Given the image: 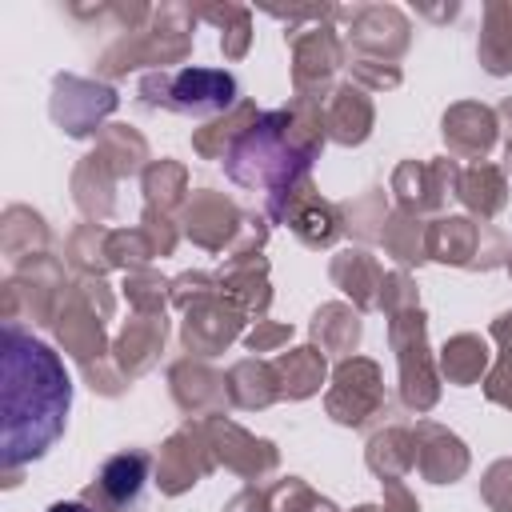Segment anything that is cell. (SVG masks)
I'll return each instance as SVG.
<instances>
[{
    "label": "cell",
    "instance_id": "9a60e30c",
    "mask_svg": "<svg viewBox=\"0 0 512 512\" xmlns=\"http://www.w3.org/2000/svg\"><path fill=\"white\" fill-rule=\"evenodd\" d=\"M460 184V164L440 156V160H404L392 172V192L400 200L404 212L424 216V212H440L448 204V196H456Z\"/></svg>",
    "mask_w": 512,
    "mask_h": 512
},
{
    "label": "cell",
    "instance_id": "ba28073f",
    "mask_svg": "<svg viewBox=\"0 0 512 512\" xmlns=\"http://www.w3.org/2000/svg\"><path fill=\"white\" fill-rule=\"evenodd\" d=\"M64 272L52 256H36L12 268L8 284H4V320L20 324H52L60 296H64Z\"/></svg>",
    "mask_w": 512,
    "mask_h": 512
},
{
    "label": "cell",
    "instance_id": "484cf974",
    "mask_svg": "<svg viewBox=\"0 0 512 512\" xmlns=\"http://www.w3.org/2000/svg\"><path fill=\"white\" fill-rule=\"evenodd\" d=\"M116 180L120 176L108 168V160L100 152H88L76 164V172H72V200H76V208L88 220H108L116 212V196H112Z\"/></svg>",
    "mask_w": 512,
    "mask_h": 512
},
{
    "label": "cell",
    "instance_id": "e575fe53",
    "mask_svg": "<svg viewBox=\"0 0 512 512\" xmlns=\"http://www.w3.org/2000/svg\"><path fill=\"white\" fill-rule=\"evenodd\" d=\"M380 244H384V252H388L400 268L424 264V260H428V224H424L420 216L396 208V212H388V220H384Z\"/></svg>",
    "mask_w": 512,
    "mask_h": 512
},
{
    "label": "cell",
    "instance_id": "d590c367",
    "mask_svg": "<svg viewBox=\"0 0 512 512\" xmlns=\"http://www.w3.org/2000/svg\"><path fill=\"white\" fill-rule=\"evenodd\" d=\"M188 204V172L176 160H152L144 168V208L172 216Z\"/></svg>",
    "mask_w": 512,
    "mask_h": 512
},
{
    "label": "cell",
    "instance_id": "7a4b0ae2",
    "mask_svg": "<svg viewBox=\"0 0 512 512\" xmlns=\"http://www.w3.org/2000/svg\"><path fill=\"white\" fill-rule=\"evenodd\" d=\"M112 308H116V300H112V292H108L104 280L76 276L64 288L60 308H56V320H52L60 348L84 368L88 384L96 392H104V396H116L124 388V376L120 372H108V364H104V352H108L104 320L112 316Z\"/></svg>",
    "mask_w": 512,
    "mask_h": 512
},
{
    "label": "cell",
    "instance_id": "f546056e",
    "mask_svg": "<svg viewBox=\"0 0 512 512\" xmlns=\"http://www.w3.org/2000/svg\"><path fill=\"white\" fill-rule=\"evenodd\" d=\"M456 196H460V204H464L472 216L492 220V216L508 204V180H504V172H500L496 164H484V160H480V164L460 168Z\"/></svg>",
    "mask_w": 512,
    "mask_h": 512
},
{
    "label": "cell",
    "instance_id": "60d3db41",
    "mask_svg": "<svg viewBox=\"0 0 512 512\" xmlns=\"http://www.w3.org/2000/svg\"><path fill=\"white\" fill-rule=\"evenodd\" d=\"M156 260V244L148 240V232L136 224V228H112L108 232V264L112 268H124V272H140Z\"/></svg>",
    "mask_w": 512,
    "mask_h": 512
},
{
    "label": "cell",
    "instance_id": "74e56055",
    "mask_svg": "<svg viewBox=\"0 0 512 512\" xmlns=\"http://www.w3.org/2000/svg\"><path fill=\"white\" fill-rule=\"evenodd\" d=\"M96 152L108 160V168H112L120 180H124V176H136V172L144 168V160H148L144 136H140L136 128H128V124H104L100 136H96Z\"/></svg>",
    "mask_w": 512,
    "mask_h": 512
},
{
    "label": "cell",
    "instance_id": "d6a6232c",
    "mask_svg": "<svg viewBox=\"0 0 512 512\" xmlns=\"http://www.w3.org/2000/svg\"><path fill=\"white\" fill-rule=\"evenodd\" d=\"M256 120H260L256 104H252V100H240V104L228 108L224 116H216V120H208L204 128H196V132H192V148H196L204 160H224V156L232 152V144H236Z\"/></svg>",
    "mask_w": 512,
    "mask_h": 512
},
{
    "label": "cell",
    "instance_id": "ffe728a7",
    "mask_svg": "<svg viewBox=\"0 0 512 512\" xmlns=\"http://www.w3.org/2000/svg\"><path fill=\"white\" fill-rule=\"evenodd\" d=\"M412 440H416V472L428 484H456L468 472V448L456 432L432 420H420L412 428Z\"/></svg>",
    "mask_w": 512,
    "mask_h": 512
},
{
    "label": "cell",
    "instance_id": "680465c9",
    "mask_svg": "<svg viewBox=\"0 0 512 512\" xmlns=\"http://www.w3.org/2000/svg\"><path fill=\"white\" fill-rule=\"evenodd\" d=\"M508 276H512V252H508Z\"/></svg>",
    "mask_w": 512,
    "mask_h": 512
},
{
    "label": "cell",
    "instance_id": "44dd1931",
    "mask_svg": "<svg viewBox=\"0 0 512 512\" xmlns=\"http://www.w3.org/2000/svg\"><path fill=\"white\" fill-rule=\"evenodd\" d=\"M496 112L476 100H460L444 112V144L452 160H484L488 148L496 144Z\"/></svg>",
    "mask_w": 512,
    "mask_h": 512
},
{
    "label": "cell",
    "instance_id": "8992f818",
    "mask_svg": "<svg viewBox=\"0 0 512 512\" xmlns=\"http://www.w3.org/2000/svg\"><path fill=\"white\" fill-rule=\"evenodd\" d=\"M508 240L492 224H476L472 216H440L428 224V260L452 264V268H472L488 272L496 264H508Z\"/></svg>",
    "mask_w": 512,
    "mask_h": 512
},
{
    "label": "cell",
    "instance_id": "e0dca14e",
    "mask_svg": "<svg viewBox=\"0 0 512 512\" xmlns=\"http://www.w3.org/2000/svg\"><path fill=\"white\" fill-rule=\"evenodd\" d=\"M244 320H248V316H244L228 296H220V288H216L212 296H204V300H196V304L184 308L180 340H184V348H188L192 356H220V352L240 336Z\"/></svg>",
    "mask_w": 512,
    "mask_h": 512
},
{
    "label": "cell",
    "instance_id": "9f6ffc18",
    "mask_svg": "<svg viewBox=\"0 0 512 512\" xmlns=\"http://www.w3.org/2000/svg\"><path fill=\"white\" fill-rule=\"evenodd\" d=\"M356 512H388V508H384V504H380V508H376V504H360Z\"/></svg>",
    "mask_w": 512,
    "mask_h": 512
},
{
    "label": "cell",
    "instance_id": "9c48e42d",
    "mask_svg": "<svg viewBox=\"0 0 512 512\" xmlns=\"http://www.w3.org/2000/svg\"><path fill=\"white\" fill-rule=\"evenodd\" d=\"M264 212H268V220L288 224V228H292L308 248H332V244L340 240V232H344L340 204L324 200L308 176H304V180H296L284 196L268 200V204H264Z\"/></svg>",
    "mask_w": 512,
    "mask_h": 512
},
{
    "label": "cell",
    "instance_id": "6f0895ef",
    "mask_svg": "<svg viewBox=\"0 0 512 512\" xmlns=\"http://www.w3.org/2000/svg\"><path fill=\"white\" fill-rule=\"evenodd\" d=\"M508 172H512V140H508Z\"/></svg>",
    "mask_w": 512,
    "mask_h": 512
},
{
    "label": "cell",
    "instance_id": "5bb4252c",
    "mask_svg": "<svg viewBox=\"0 0 512 512\" xmlns=\"http://www.w3.org/2000/svg\"><path fill=\"white\" fill-rule=\"evenodd\" d=\"M340 16H348V32H344V48H356L360 56L372 60H396L408 40L412 28L404 20L400 8L392 4H360V8H340Z\"/></svg>",
    "mask_w": 512,
    "mask_h": 512
},
{
    "label": "cell",
    "instance_id": "f1b7e54d",
    "mask_svg": "<svg viewBox=\"0 0 512 512\" xmlns=\"http://www.w3.org/2000/svg\"><path fill=\"white\" fill-rule=\"evenodd\" d=\"M0 244H4V260L16 268L24 260L48 256V228L32 208L12 204L4 208V220H0Z\"/></svg>",
    "mask_w": 512,
    "mask_h": 512
},
{
    "label": "cell",
    "instance_id": "11a10c76",
    "mask_svg": "<svg viewBox=\"0 0 512 512\" xmlns=\"http://www.w3.org/2000/svg\"><path fill=\"white\" fill-rule=\"evenodd\" d=\"M48 512H96V508H88L84 500H60V504H52Z\"/></svg>",
    "mask_w": 512,
    "mask_h": 512
},
{
    "label": "cell",
    "instance_id": "7bdbcfd3",
    "mask_svg": "<svg viewBox=\"0 0 512 512\" xmlns=\"http://www.w3.org/2000/svg\"><path fill=\"white\" fill-rule=\"evenodd\" d=\"M124 296L136 312H148V316H164L168 300H172V280H164L160 272L152 268H140V272H128L124 276Z\"/></svg>",
    "mask_w": 512,
    "mask_h": 512
},
{
    "label": "cell",
    "instance_id": "816d5d0a",
    "mask_svg": "<svg viewBox=\"0 0 512 512\" xmlns=\"http://www.w3.org/2000/svg\"><path fill=\"white\" fill-rule=\"evenodd\" d=\"M224 512H272V504H268V488H244V492H236V496L228 500Z\"/></svg>",
    "mask_w": 512,
    "mask_h": 512
},
{
    "label": "cell",
    "instance_id": "2e32d148",
    "mask_svg": "<svg viewBox=\"0 0 512 512\" xmlns=\"http://www.w3.org/2000/svg\"><path fill=\"white\" fill-rule=\"evenodd\" d=\"M244 212L224 196V192H212V188H200L188 196V204L180 208V224H184V236L204 248V252H224L236 244L240 228H244Z\"/></svg>",
    "mask_w": 512,
    "mask_h": 512
},
{
    "label": "cell",
    "instance_id": "6da1fadb",
    "mask_svg": "<svg viewBox=\"0 0 512 512\" xmlns=\"http://www.w3.org/2000/svg\"><path fill=\"white\" fill-rule=\"evenodd\" d=\"M4 384H0V460H4V484H20V468L40 460L68 424L72 408V380L64 372V360L40 344L24 324L4 320Z\"/></svg>",
    "mask_w": 512,
    "mask_h": 512
},
{
    "label": "cell",
    "instance_id": "4fadbf2b",
    "mask_svg": "<svg viewBox=\"0 0 512 512\" xmlns=\"http://www.w3.org/2000/svg\"><path fill=\"white\" fill-rule=\"evenodd\" d=\"M216 468V456H212V448H208V436H204V424L196 420H188V424H180L168 440H164V448H160V456H156V488L164 492V496H180V492H188L192 484H200L208 472Z\"/></svg>",
    "mask_w": 512,
    "mask_h": 512
},
{
    "label": "cell",
    "instance_id": "8d00e7d4",
    "mask_svg": "<svg viewBox=\"0 0 512 512\" xmlns=\"http://www.w3.org/2000/svg\"><path fill=\"white\" fill-rule=\"evenodd\" d=\"M480 64L492 76L512 72V4H488L484 8V32H480Z\"/></svg>",
    "mask_w": 512,
    "mask_h": 512
},
{
    "label": "cell",
    "instance_id": "f35d334b",
    "mask_svg": "<svg viewBox=\"0 0 512 512\" xmlns=\"http://www.w3.org/2000/svg\"><path fill=\"white\" fill-rule=\"evenodd\" d=\"M64 260L72 264L76 276H104L112 264H108V228L100 224H80L68 244H64Z\"/></svg>",
    "mask_w": 512,
    "mask_h": 512
},
{
    "label": "cell",
    "instance_id": "4dcf8cb0",
    "mask_svg": "<svg viewBox=\"0 0 512 512\" xmlns=\"http://www.w3.org/2000/svg\"><path fill=\"white\" fill-rule=\"evenodd\" d=\"M308 332H312V344L324 356H344L348 360L352 348L360 344L364 324H360V312L348 308V304H320L312 324H308Z\"/></svg>",
    "mask_w": 512,
    "mask_h": 512
},
{
    "label": "cell",
    "instance_id": "30bf717a",
    "mask_svg": "<svg viewBox=\"0 0 512 512\" xmlns=\"http://www.w3.org/2000/svg\"><path fill=\"white\" fill-rule=\"evenodd\" d=\"M292 40V88L296 100H328L332 72L348 60L344 36L328 24H316L308 32H288Z\"/></svg>",
    "mask_w": 512,
    "mask_h": 512
},
{
    "label": "cell",
    "instance_id": "b9f144b4",
    "mask_svg": "<svg viewBox=\"0 0 512 512\" xmlns=\"http://www.w3.org/2000/svg\"><path fill=\"white\" fill-rule=\"evenodd\" d=\"M200 16L220 24V48L228 60H240L248 52V40H252V12L248 8L224 4V8H200Z\"/></svg>",
    "mask_w": 512,
    "mask_h": 512
},
{
    "label": "cell",
    "instance_id": "c3c4849f",
    "mask_svg": "<svg viewBox=\"0 0 512 512\" xmlns=\"http://www.w3.org/2000/svg\"><path fill=\"white\" fill-rule=\"evenodd\" d=\"M140 228H144V232H148V240L156 244V256H172V252H176V240H180V232H176L172 216H164V212H148V208H144V216H140Z\"/></svg>",
    "mask_w": 512,
    "mask_h": 512
},
{
    "label": "cell",
    "instance_id": "ac0fdd59",
    "mask_svg": "<svg viewBox=\"0 0 512 512\" xmlns=\"http://www.w3.org/2000/svg\"><path fill=\"white\" fill-rule=\"evenodd\" d=\"M148 468H152L148 452H140V448L116 452V456L104 460L100 476L80 492V500L88 508H96V512H128V508H136V500L144 492Z\"/></svg>",
    "mask_w": 512,
    "mask_h": 512
},
{
    "label": "cell",
    "instance_id": "603a6c76",
    "mask_svg": "<svg viewBox=\"0 0 512 512\" xmlns=\"http://www.w3.org/2000/svg\"><path fill=\"white\" fill-rule=\"evenodd\" d=\"M216 284H220V296H228L248 320L264 316L268 304H272V292H268V260L260 252H248V256H228L224 268L216 272Z\"/></svg>",
    "mask_w": 512,
    "mask_h": 512
},
{
    "label": "cell",
    "instance_id": "3957f363",
    "mask_svg": "<svg viewBox=\"0 0 512 512\" xmlns=\"http://www.w3.org/2000/svg\"><path fill=\"white\" fill-rule=\"evenodd\" d=\"M192 24H196V12L180 8V4L156 8L148 28H132L120 44H112L100 56V72L104 76H128L132 68H144V64L164 68V64L184 60L192 48Z\"/></svg>",
    "mask_w": 512,
    "mask_h": 512
},
{
    "label": "cell",
    "instance_id": "681fc988",
    "mask_svg": "<svg viewBox=\"0 0 512 512\" xmlns=\"http://www.w3.org/2000/svg\"><path fill=\"white\" fill-rule=\"evenodd\" d=\"M288 340H292V324H272V320H256V328L244 332L248 352H276Z\"/></svg>",
    "mask_w": 512,
    "mask_h": 512
},
{
    "label": "cell",
    "instance_id": "83f0119b",
    "mask_svg": "<svg viewBox=\"0 0 512 512\" xmlns=\"http://www.w3.org/2000/svg\"><path fill=\"white\" fill-rule=\"evenodd\" d=\"M224 388H228V404L244 408V412H256V408H268V404L284 400L272 364H264L256 356L252 360H236L228 368V376H224Z\"/></svg>",
    "mask_w": 512,
    "mask_h": 512
},
{
    "label": "cell",
    "instance_id": "f6af8a7d",
    "mask_svg": "<svg viewBox=\"0 0 512 512\" xmlns=\"http://www.w3.org/2000/svg\"><path fill=\"white\" fill-rule=\"evenodd\" d=\"M348 68H352V84L356 88H368V92H384V88H396L400 84V68L388 64V60L356 56V60H348Z\"/></svg>",
    "mask_w": 512,
    "mask_h": 512
},
{
    "label": "cell",
    "instance_id": "7c38bea8",
    "mask_svg": "<svg viewBox=\"0 0 512 512\" xmlns=\"http://www.w3.org/2000/svg\"><path fill=\"white\" fill-rule=\"evenodd\" d=\"M200 424H204V436H208V448H212L216 464H224L228 472H236V476H244V480H260V476L276 472L280 452H276L272 440L252 436L248 428H240V424L228 420L224 412L204 416Z\"/></svg>",
    "mask_w": 512,
    "mask_h": 512
},
{
    "label": "cell",
    "instance_id": "836d02e7",
    "mask_svg": "<svg viewBox=\"0 0 512 512\" xmlns=\"http://www.w3.org/2000/svg\"><path fill=\"white\" fill-rule=\"evenodd\" d=\"M488 360H492L488 340H484V336H472V332H460V336L444 340V348H440V356H436V368H440V376H444L448 384L468 388V384H476V380L488 372Z\"/></svg>",
    "mask_w": 512,
    "mask_h": 512
},
{
    "label": "cell",
    "instance_id": "ab89813d",
    "mask_svg": "<svg viewBox=\"0 0 512 512\" xmlns=\"http://www.w3.org/2000/svg\"><path fill=\"white\" fill-rule=\"evenodd\" d=\"M340 220H344V232H348V236H356L360 244H372V240H380V232H384V220H388L384 188H368V192H360L356 200L340 204Z\"/></svg>",
    "mask_w": 512,
    "mask_h": 512
},
{
    "label": "cell",
    "instance_id": "7dc6e473",
    "mask_svg": "<svg viewBox=\"0 0 512 512\" xmlns=\"http://www.w3.org/2000/svg\"><path fill=\"white\" fill-rule=\"evenodd\" d=\"M216 288H220L216 276H208V272H184V276L172 280V304H176V308H188V304L212 296Z\"/></svg>",
    "mask_w": 512,
    "mask_h": 512
},
{
    "label": "cell",
    "instance_id": "4316f807",
    "mask_svg": "<svg viewBox=\"0 0 512 512\" xmlns=\"http://www.w3.org/2000/svg\"><path fill=\"white\" fill-rule=\"evenodd\" d=\"M272 372L280 380V396L284 400H308L320 392L324 384V372H328V356L316 348V344H304V348H288L272 360Z\"/></svg>",
    "mask_w": 512,
    "mask_h": 512
},
{
    "label": "cell",
    "instance_id": "1f68e13d",
    "mask_svg": "<svg viewBox=\"0 0 512 512\" xmlns=\"http://www.w3.org/2000/svg\"><path fill=\"white\" fill-rule=\"evenodd\" d=\"M372 476H380V484L388 480H404L408 472H416V440H412V428H380L372 440H368V452H364Z\"/></svg>",
    "mask_w": 512,
    "mask_h": 512
},
{
    "label": "cell",
    "instance_id": "cb8c5ba5",
    "mask_svg": "<svg viewBox=\"0 0 512 512\" xmlns=\"http://www.w3.org/2000/svg\"><path fill=\"white\" fill-rule=\"evenodd\" d=\"M328 276H332V284L344 296H352V308L356 312H376L380 308V288H384V276L388 272L380 268V260L368 248H344V252H336L332 264H328Z\"/></svg>",
    "mask_w": 512,
    "mask_h": 512
},
{
    "label": "cell",
    "instance_id": "bcb514c9",
    "mask_svg": "<svg viewBox=\"0 0 512 512\" xmlns=\"http://www.w3.org/2000/svg\"><path fill=\"white\" fill-rule=\"evenodd\" d=\"M404 308H420V296H416L412 276H408L404 268H396V272L384 276V288H380V312H384V316H396V312H404Z\"/></svg>",
    "mask_w": 512,
    "mask_h": 512
},
{
    "label": "cell",
    "instance_id": "db71d44e",
    "mask_svg": "<svg viewBox=\"0 0 512 512\" xmlns=\"http://www.w3.org/2000/svg\"><path fill=\"white\" fill-rule=\"evenodd\" d=\"M496 124L504 128V136L512 140V96L508 100H500V108H496Z\"/></svg>",
    "mask_w": 512,
    "mask_h": 512
},
{
    "label": "cell",
    "instance_id": "f5cc1de1",
    "mask_svg": "<svg viewBox=\"0 0 512 512\" xmlns=\"http://www.w3.org/2000/svg\"><path fill=\"white\" fill-rule=\"evenodd\" d=\"M492 340H496L504 352H512V312H500V316L492 320Z\"/></svg>",
    "mask_w": 512,
    "mask_h": 512
},
{
    "label": "cell",
    "instance_id": "7402d4cb",
    "mask_svg": "<svg viewBox=\"0 0 512 512\" xmlns=\"http://www.w3.org/2000/svg\"><path fill=\"white\" fill-rule=\"evenodd\" d=\"M164 340H168V320H164V316L136 312V316L120 328V336H116V344H112V360H116L120 376H124V380L144 376V372L160 360Z\"/></svg>",
    "mask_w": 512,
    "mask_h": 512
},
{
    "label": "cell",
    "instance_id": "277c9868",
    "mask_svg": "<svg viewBox=\"0 0 512 512\" xmlns=\"http://www.w3.org/2000/svg\"><path fill=\"white\" fill-rule=\"evenodd\" d=\"M140 104L168 108L180 116H212L236 108V80L224 68H180V72H148L140 80Z\"/></svg>",
    "mask_w": 512,
    "mask_h": 512
},
{
    "label": "cell",
    "instance_id": "d6986e66",
    "mask_svg": "<svg viewBox=\"0 0 512 512\" xmlns=\"http://www.w3.org/2000/svg\"><path fill=\"white\" fill-rule=\"evenodd\" d=\"M168 388H172L176 408L188 412V420H192V416H200V420H204V416H216V412L228 404L224 376L212 372L204 360H192V356H184V360H176V364L168 368Z\"/></svg>",
    "mask_w": 512,
    "mask_h": 512
},
{
    "label": "cell",
    "instance_id": "8fae6325",
    "mask_svg": "<svg viewBox=\"0 0 512 512\" xmlns=\"http://www.w3.org/2000/svg\"><path fill=\"white\" fill-rule=\"evenodd\" d=\"M116 108V92L100 80H84V76H72V72H60L52 80V100H48V112L52 120L64 128V136H92L100 132L104 116H112Z\"/></svg>",
    "mask_w": 512,
    "mask_h": 512
},
{
    "label": "cell",
    "instance_id": "5b68a950",
    "mask_svg": "<svg viewBox=\"0 0 512 512\" xmlns=\"http://www.w3.org/2000/svg\"><path fill=\"white\" fill-rule=\"evenodd\" d=\"M388 344L400 364V400L408 412H432L440 400V368L428 352V320L420 308L388 316Z\"/></svg>",
    "mask_w": 512,
    "mask_h": 512
},
{
    "label": "cell",
    "instance_id": "52a82bcc",
    "mask_svg": "<svg viewBox=\"0 0 512 512\" xmlns=\"http://www.w3.org/2000/svg\"><path fill=\"white\" fill-rule=\"evenodd\" d=\"M388 404L380 364L368 356H348L332 372V388L324 396V408L344 428H364L372 416H380Z\"/></svg>",
    "mask_w": 512,
    "mask_h": 512
},
{
    "label": "cell",
    "instance_id": "ee69618b",
    "mask_svg": "<svg viewBox=\"0 0 512 512\" xmlns=\"http://www.w3.org/2000/svg\"><path fill=\"white\" fill-rule=\"evenodd\" d=\"M268 504H272V512H336V504L324 500L320 492H312L300 476L276 480L268 488Z\"/></svg>",
    "mask_w": 512,
    "mask_h": 512
},
{
    "label": "cell",
    "instance_id": "f907efd6",
    "mask_svg": "<svg viewBox=\"0 0 512 512\" xmlns=\"http://www.w3.org/2000/svg\"><path fill=\"white\" fill-rule=\"evenodd\" d=\"M484 396H488L492 404H500V408L512 412V352H504V356L492 364V372L484 376Z\"/></svg>",
    "mask_w": 512,
    "mask_h": 512
},
{
    "label": "cell",
    "instance_id": "d4e9b609",
    "mask_svg": "<svg viewBox=\"0 0 512 512\" xmlns=\"http://www.w3.org/2000/svg\"><path fill=\"white\" fill-rule=\"evenodd\" d=\"M320 120H324V136L328 140L352 148V144H364L368 140L376 112H372V100L364 96V88L340 84V88L328 92V100L320 108Z\"/></svg>",
    "mask_w": 512,
    "mask_h": 512
}]
</instances>
